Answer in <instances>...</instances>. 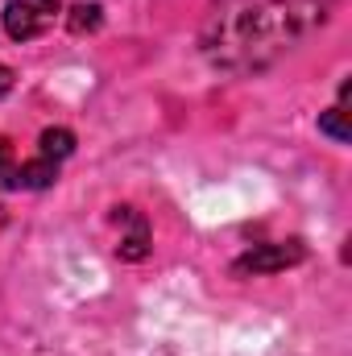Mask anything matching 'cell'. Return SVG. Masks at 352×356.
<instances>
[{
  "label": "cell",
  "instance_id": "obj_1",
  "mask_svg": "<svg viewBox=\"0 0 352 356\" xmlns=\"http://www.w3.org/2000/svg\"><path fill=\"white\" fill-rule=\"evenodd\" d=\"M328 21V0H216L199 54L224 75H253L290 54Z\"/></svg>",
  "mask_w": 352,
  "mask_h": 356
},
{
  "label": "cell",
  "instance_id": "obj_2",
  "mask_svg": "<svg viewBox=\"0 0 352 356\" xmlns=\"http://www.w3.org/2000/svg\"><path fill=\"white\" fill-rule=\"evenodd\" d=\"M63 21V0H8L0 13V25L13 42H33Z\"/></svg>",
  "mask_w": 352,
  "mask_h": 356
},
{
  "label": "cell",
  "instance_id": "obj_3",
  "mask_svg": "<svg viewBox=\"0 0 352 356\" xmlns=\"http://www.w3.org/2000/svg\"><path fill=\"white\" fill-rule=\"evenodd\" d=\"M50 182H58V162H46V158L21 162L13 141L0 137V191H42Z\"/></svg>",
  "mask_w": 352,
  "mask_h": 356
},
{
  "label": "cell",
  "instance_id": "obj_4",
  "mask_svg": "<svg viewBox=\"0 0 352 356\" xmlns=\"http://www.w3.org/2000/svg\"><path fill=\"white\" fill-rule=\"evenodd\" d=\"M307 257V249L298 245V241H278V245H253L249 253H241L237 261H232V273H278V269H290L298 266Z\"/></svg>",
  "mask_w": 352,
  "mask_h": 356
},
{
  "label": "cell",
  "instance_id": "obj_5",
  "mask_svg": "<svg viewBox=\"0 0 352 356\" xmlns=\"http://www.w3.org/2000/svg\"><path fill=\"white\" fill-rule=\"evenodd\" d=\"M112 220L129 228V232L120 236V245H116V257H120V261H141V257L150 253V224H145V216H141L137 207H116Z\"/></svg>",
  "mask_w": 352,
  "mask_h": 356
},
{
  "label": "cell",
  "instance_id": "obj_6",
  "mask_svg": "<svg viewBox=\"0 0 352 356\" xmlns=\"http://www.w3.org/2000/svg\"><path fill=\"white\" fill-rule=\"evenodd\" d=\"M71 154H75V133H71V129H63V124H58V129H46V133L38 137V158H46V162H58V166H63Z\"/></svg>",
  "mask_w": 352,
  "mask_h": 356
},
{
  "label": "cell",
  "instance_id": "obj_7",
  "mask_svg": "<svg viewBox=\"0 0 352 356\" xmlns=\"http://www.w3.org/2000/svg\"><path fill=\"white\" fill-rule=\"evenodd\" d=\"M344 95H349V88H340V104H336V108H328V112L319 116V133H328V137H332V141H340V145L352 137V129L344 124Z\"/></svg>",
  "mask_w": 352,
  "mask_h": 356
},
{
  "label": "cell",
  "instance_id": "obj_8",
  "mask_svg": "<svg viewBox=\"0 0 352 356\" xmlns=\"http://www.w3.org/2000/svg\"><path fill=\"white\" fill-rule=\"evenodd\" d=\"M99 4H75L71 8V17H67V25H71V33H83V29H99Z\"/></svg>",
  "mask_w": 352,
  "mask_h": 356
},
{
  "label": "cell",
  "instance_id": "obj_9",
  "mask_svg": "<svg viewBox=\"0 0 352 356\" xmlns=\"http://www.w3.org/2000/svg\"><path fill=\"white\" fill-rule=\"evenodd\" d=\"M13 83H17V71L0 58V95H8V91H13Z\"/></svg>",
  "mask_w": 352,
  "mask_h": 356
},
{
  "label": "cell",
  "instance_id": "obj_10",
  "mask_svg": "<svg viewBox=\"0 0 352 356\" xmlns=\"http://www.w3.org/2000/svg\"><path fill=\"white\" fill-rule=\"evenodd\" d=\"M0 220H4V216H0Z\"/></svg>",
  "mask_w": 352,
  "mask_h": 356
}]
</instances>
